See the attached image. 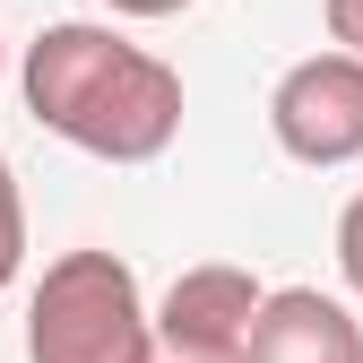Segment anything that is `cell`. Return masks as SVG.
Here are the masks:
<instances>
[{"mask_svg": "<svg viewBox=\"0 0 363 363\" xmlns=\"http://www.w3.org/2000/svg\"><path fill=\"white\" fill-rule=\"evenodd\" d=\"M26 113L69 139L78 156L104 164H156L182 139V78L173 61H156L147 43H130L96 18H61L26 43Z\"/></svg>", "mask_w": 363, "mask_h": 363, "instance_id": "cell-1", "label": "cell"}, {"mask_svg": "<svg viewBox=\"0 0 363 363\" xmlns=\"http://www.w3.org/2000/svg\"><path fill=\"white\" fill-rule=\"evenodd\" d=\"M26 363H156V311L121 251H61L26 303Z\"/></svg>", "mask_w": 363, "mask_h": 363, "instance_id": "cell-2", "label": "cell"}, {"mask_svg": "<svg viewBox=\"0 0 363 363\" xmlns=\"http://www.w3.org/2000/svg\"><path fill=\"white\" fill-rule=\"evenodd\" d=\"M268 286L234 259H199L182 268L156 303V363H251V320H259Z\"/></svg>", "mask_w": 363, "mask_h": 363, "instance_id": "cell-3", "label": "cell"}, {"mask_svg": "<svg viewBox=\"0 0 363 363\" xmlns=\"http://www.w3.org/2000/svg\"><path fill=\"white\" fill-rule=\"evenodd\" d=\"M268 130L294 164H354L363 156V52H311L277 78Z\"/></svg>", "mask_w": 363, "mask_h": 363, "instance_id": "cell-4", "label": "cell"}, {"mask_svg": "<svg viewBox=\"0 0 363 363\" xmlns=\"http://www.w3.org/2000/svg\"><path fill=\"white\" fill-rule=\"evenodd\" d=\"M251 363H363V320L320 286H268L251 320Z\"/></svg>", "mask_w": 363, "mask_h": 363, "instance_id": "cell-5", "label": "cell"}, {"mask_svg": "<svg viewBox=\"0 0 363 363\" xmlns=\"http://www.w3.org/2000/svg\"><path fill=\"white\" fill-rule=\"evenodd\" d=\"M18 268H26V199H18L9 156H0V294L18 286Z\"/></svg>", "mask_w": 363, "mask_h": 363, "instance_id": "cell-6", "label": "cell"}, {"mask_svg": "<svg viewBox=\"0 0 363 363\" xmlns=\"http://www.w3.org/2000/svg\"><path fill=\"white\" fill-rule=\"evenodd\" d=\"M337 277L363 294V191L346 199V216H337Z\"/></svg>", "mask_w": 363, "mask_h": 363, "instance_id": "cell-7", "label": "cell"}, {"mask_svg": "<svg viewBox=\"0 0 363 363\" xmlns=\"http://www.w3.org/2000/svg\"><path fill=\"white\" fill-rule=\"evenodd\" d=\"M320 18H329V43L363 52V0H320Z\"/></svg>", "mask_w": 363, "mask_h": 363, "instance_id": "cell-8", "label": "cell"}, {"mask_svg": "<svg viewBox=\"0 0 363 363\" xmlns=\"http://www.w3.org/2000/svg\"><path fill=\"white\" fill-rule=\"evenodd\" d=\"M104 9H113V18H182L191 0H104Z\"/></svg>", "mask_w": 363, "mask_h": 363, "instance_id": "cell-9", "label": "cell"}]
</instances>
